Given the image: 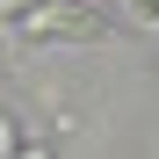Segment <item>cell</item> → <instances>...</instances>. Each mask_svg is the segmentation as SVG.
<instances>
[{
    "label": "cell",
    "instance_id": "1",
    "mask_svg": "<svg viewBox=\"0 0 159 159\" xmlns=\"http://www.w3.org/2000/svg\"><path fill=\"white\" fill-rule=\"evenodd\" d=\"M22 36H65V43H101L109 22H101L87 0H29L22 15H7Z\"/></svg>",
    "mask_w": 159,
    "mask_h": 159
},
{
    "label": "cell",
    "instance_id": "2",
    "mask_svg": "<svg viewBox=\"0 0 159 159\" xmlns=\"http://www.w3.org/2000/svg\"><path fill=\"white\" fill-rule=\"evenodd\" d=\"M123 7H138V15H152V22H159V0H123Z\"/></svg>",
    "mask_w": 159,
    "mask_h": 159
}]
</instances>
